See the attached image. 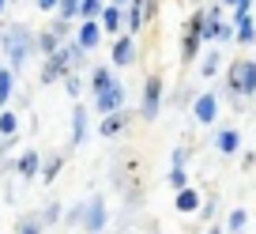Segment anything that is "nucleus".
Returning a JSON list of instances; mask_svg holds the SVG:
<instances>
[{"mask_svg": "<svg viewBox=\"0 0 256 234\" xmlns=\"http://www.w3.org/2000/svg\"><path fill=\"white\" fill-rule=\"evenodd\" d=\"M132 57H136V46H132V38H120L117 49H113V65H132Z\"/></svg>", "mask_w": 256, "mask_h": 234, "instance_id": "9d476101", "label": "nucleus"}, {"mask_svg": "<svg viewBox=\"0 0 256 234\" xmlns=\"http://www.w3.org/2000/svg\"><path fill=\"white\" fill-rule=\"evenodd\" d=\"M211 234H218V230H211Z\"/></svg>", "mask_w": 256, "mask_h": 234, "instance_id": "72a5a7b5", "label": "nucleus"}, {"mask_svg": "<svg viewBox=\"0 0 256 234\" xmlns=\"http://www.w3.org/2000/svg\"><path fill=\"white\" fill-rule=\"evenodd\" d=\"M98 38H102V27H98L94 19H83V27H80V42H76V46H80V49H94V46H98Z\"/></svg>", "mask_w": 256, "mask_h": 234, "instance_id": "6e6552de", "label": "nucleus"}, {"mask_svg": "<svg viewBox=\"0 0 256 234\" xmlns=\"http://www.w3.org/2000/svg\"><path fill=\"white\" fill-rule=\"evenodd\" d=\"M80 12H83V19H94L98 12H102V4H98V0H83V8H80Z\"/></svg>", "mask_w": 256, "mask_h": 234, "instance_id": "4be33fe9", "label": "nucleus"}, {"mask_svg": "<svg viewBox=\"0 0 256 234\" xmlns=\"http://www.w3.org/2000/svg\"><path fill=\"white\" fill-rule=\"evenodd\" d=\"M200 196L192 193V189H177V211H196Z\"/></svg>", "mask_w": 256, "mask_h": 234, "instance_id": "f8f14e48", "label": "nucleus"}, {"mask_svg": "<svg viewBox=\"0 0 256 234\" xmlns=\"http://www.w3.org/2000/svg\"><path fill=\"white\" fill-rule=\"evenodd\" d=\"M238 144H241V136H238L234 129H222V132H218V151H222V155H234V151H238Z\"/></svg>", "mask_w": 256, "mask_h": 234, "instance_id": "9b49d317", "label": "nucleus"}, {"mask_svg": "<svg viewBox=\"0 0 256 234\" xmlns=\"http://www.w3.org/2000/svg\"><path fill=\"white\" fill-rule=\"evenodd\" d=\"M56 8H60V16H64V19H72L76 12H80V0H56Z\"/></svg>", "mask_w": 256, "mask_h": 234, "instance_id": "aec40b11", "label": "nucleus"}, {"mask_svg": "<svg viewBox=\"0 0 256 234\" xmlns=\"http://www.w3.org/2000/svg\"><path fill=\"white\" fill-rule=\"evenodd\" d=\"M218 72V53H211L208 61H204V76H215Z\"/></svg>", "mask_w": 256, "mask_h": 234, "instance_id": "b1692460", "label": "nucleus"}, {"mask_svg": "<svg viewBox=\"0 0 256 234\" xmlns=\"http://www.w3.org/2000/svg\"><path fill=\"white\" fill-rule=\"evenodd\" d=\"M120 106H124V91H120L117 80H110L102 91H98V110L110 113V110H120Z\"/></svg>", "mask_w": 256, "mask_h": 234, "instance_id": "20e7f679", "label": "nucleus"}, {"mask_svg": "<svg viewBox=\"0 0 256 234\" xmlns=\"http://www.w3.org/2000/svg\"><path fill=\"white\" fill-rule=\"evenodd\" d=\"M110 83V68H94V91H102Z\"/></svg>", "mask_w": 256, "mask_h": 234, "instance_id": "5701e85b", "label": "nucleus"}, {"mask_svg": "<svg viewBox=\"0 0 256 234\" xmlns=\"http://www.w3.org/2000/svg\"><path fill=\"white\" fill-rule=\"evenodd\" d=\"M16 113H0V132H4V136H12V132H16Z\"/></svg>", "mask_w": 256, "mask_h": 234, "instance_id": "412c9836", "label": "nucleus"}, {"mask_svg": "<svg viewBox=\"0 0 256 234\" xmlns=\"http://www.w3.org/2000/svg\"><path fill=\"white\" fill-rule=\"evenodd\" d=\"M117 4H124V0H117Z\"/></svg>", "mask_w": 256, "mask_h": 234, "instance_id": "473e14b6", "label": "nucleus"}, {"mask_svg": "<svg viewBox=\"0 0 256 234\" xmlns=\"http://www.w3.org/2000/svg\"><path fill=\"white\" fill-rule=\"evenodd\" d=\"M72 136H76V144H83V136H87V117H83V110L72 113Z\"/></svg>", "mask_w": 256, "mask_h": 234, "instance_id": "2eb2a0df", "label": "nucleus"}, {"mask_svg": "<svg viewBox=\"0 0 256 234\" xmlns=\"http://www.w3.org/2000/svg\"><path fill=\"white\" fill-rule=\"evenodd\" d=\"M102 223H106V204H102V196H94V200L87 204V215H83V226H87L90 234H98V230H102Z\"/></svg>", "mask_w": 256, "mask_h": 234, "instance_id": "423d86ee", "label": "nucleus"}, {"mask_svg": "<svg viewBox=\"0 0 256 234\" xmlns=\"http://www.w3.org/2000/svg\"><path fill=\"white\" fill-rule=\"evenodd\" d=\"M184 181H188V178H184L181 162H174V170H170V185H174V189H184Z\"/></svg>", "mask_w": 256, "mask_h": 234, "instance_id": "6ab92c4d", "label": "nucleus"}, {"mask_svg": "<svg viewBox=\"0 0 256 234\" xmlns=\"http://www.w3.org/2000/svg\"><path fill=\"white\" fill-rule=\"evenodd\" d=\"M76 57H80V46L53 49L49 61H46V68H42V83H53V80H60V76H68V68L76 65Z\"/></svg>", "mask_w": 256, "mask_h": 234, "instance_id": "f257e3e1", "label": "nucleus"}, {"mask_svg": "<svg viewBox=\"0 0 256 234\" xmlns=\"http://www.w3.org/2000/svg\"><path fill=\"white\" fill-rule=\"evenodd\" d=\"M56 219H60V208H56V204H49V211L42 215V223H56Z\"/></svg>", "mask_w": 256, "mask_h": 234, "instance_id": "a878e982", "label": "nucleus"}, {"mask_svg": "<svg viewBox=\"0 0 256 234\" xmlns=\"http://www.w3.org/2000/svg\"><path fill=\"white\" fill-rule=\"evenodd\" d=\"M226 4H238V0H226Z\"/></svg>", "mask_w": 256, "mask_h": 234, "instance_id": "2f4dec72", "label": "nucleus"}, {"mask_svg": "<svg viewBox=\"0 0 256 234\" xmlns=\"http://www.w3.org/2000/svg\"><path fill=\"white\" fill-rule=\"evenodd\" d=\"M98 27H102V31H120V12L117 8H102V23H98Z\"/></svg>", "mask_w": 256, "mask_h": 234, "instance_id": "ddd939ff", "label": "nucleus"}, {"mask_svg": "<svg viewBox=\"0 0 256 234\" xmlns=\"http://www.w3.org/2000/svg\"><path fill=\"white\" fill-rule=\"evenodd\" d=\"M226 83H230L238 95H252L256 91V61H238V65H230Z\"/></svg>", "mask_w": 256, "mask_h": 234, "instance_id": "f03ea898", "label": "nucleus"}, {"mask_svg": "<svg viewBox=\"0 0 256 234\" xmlns=\"http://www.w3.org/2000/svg\"><path fill=\"white\" fill-rule=\"evenodd\" d=\"M158 102H162V80L158 76H151L144 87V117L151 121V117H158Z\"/></svg>", "mask_w": 256, "mask_h": 234, "instance_id": "39448f33", "label": "nucleus"}, {"mask_svg": "<svg viewBox=\"0 0 256 234\" xmlns=\"http://www.w3.org/2000/svg\"><path fill=\"white\" fill-rule=\"evenodd\" d=\"M4 46H8L12 65H23L26 57H30V34H26V27H12V31L4 34Z\"/></svg>", "mask_w": 256, "mask_h": 234, "instance_id": "7ed1b4c3", "label": "nucleus"}, {"mask_svg": "<svg viewBox=\"0 0 256 234\" xmlns=\"http://www.w3.org/2000/svg\"><path fill=\"white\" fill-rule=\"evenodd\" d=\"M128 121H132V113H128V110H110V113H106V121H102V136H113V132H120Z\"/></svg>", "mask_w": 256, "mask_h": 234, "instance_id": "0eeeda50", "label": "nucleus"}, {"mask_svg": "<svg viewBox=\"0 0 256 234\" xmlns=\"http://www.w3.org/2000/svg\"><path fill=\"white\" fill-rule=\"evenodd\" d=\"M241 226H245V211H234L230 215V230H241Z\"/></svg>", "mask_w": 256, "mask_h": 234, "instance_id": "bb28decb", "label": "nucleus"}, {"mask_svg": "<svg viewBox=\"0 0 256 234\" xmlns=\"http://www.w3.org/2000/svg\"><path fill=\"white\" fill-rule=\"evenodd\" d=\"M215 110H218L215 95H200V98H196V117H200L204 125H208V121H215Z\"/></svg>", "mask_w": 256, "mask_h": 234, "instance_id": "1a4fd4ad", "label": "nucleus"}, {"mask_svg": "<svg viewBox=\"0 0 256 234\" xmlns=\"http://www.w3.org/2000/svg\"><path fill=\"white\" fill-rule=\"evenodd\" d=\"M0 12H4V0H0Z\"/></svg>", "mask_w": 256, "mask_h": 234, "instance_id": "7c9ffc66", "label": "nucleus"}, {"mask_svg": "<svg viewBox=\"0 0 256 234\" xmlns=\"http://www.w3.org/2000/svg\"><path fill=\"white\" fill-rule=\"evenodd\" d=\"M38 46L46 49V53H53V49H56V34H42V38H38Z\"/></svg>", "mask_w": 256, "mask_h": 234, "instance_id": "393cba45", "label": "nucleus"}, {"mask_svg": "<svg viewBox=\"0 0 256 234\" xmlns=\"http://www.w3.org/2000/svg\"><path fill=\"white\" fill-rule=\"evenodd\" d=\"M38 8H42V12H49V8H56V0H38Z\"/></svg>", "mask_w": 256, "mask_h": 234, "instance_id": "c756f323", "label": "nucleus"}, {"mask_svg": "<svg viewBox=\"0 0 256 234\" xmlns=\"http://www.w3.org/2000/svg\"><path fill=\"white\" fill-rule=\"evenodd\" d=\"M16 234H42V219H19V226H16Z\"/></svg>", "mask_w": 256, "mask_h": 234, "instance_id": "dca6fc26", "label": "nucleus"}, {"mask_svg": "<svg viewBox=\"0 0 256 234\" xmlns=\"http://www.w3.org/2000/svg\"><path fill=\"white\" fill-rule=\"evenodd\" d=\"M19 174H23V178H34V174H38V151H26L23 159H19Z\"/></svg>", "mask_w": 256, "mask_h": 234, "instance_id": "4468645a", "label": "nucleus"}, {"mask_svg": "<svg viewBox=\"0 0 256 234\" xmlns=\"http://www.w3.org/2000/svg\"><path fill=\"white\" fill-rule=\"evenodd\" d=\"M80 87H83V83L76 80V76H68V95H80Z\"/></svg>", "mask_w": 256, "mask_h": 234, "instance_id": "cd10ccee", "label": "nucleus"}, {"mask_svg": "<svg viewBox=\"0 0 256 234\" xmlns=\"http://www.w3.org/2000/svg\"><path fill=\"white\" fill-rule=\"evenodd\" d=\"M56 170H60V159H53V162H46V178H53Z\"/></svg>", "mask_w": 256, "mask_h": 234, "instance_id": "c85d7f7f", "label": "nucleus"}, {"mask_svg": "<svg viewBox=\"0 0 256 234\" xmlns=\"http://www.w3.org/2000/svg\"><path fill=\"white\" fill-rule=\"evenodd\" d=\"M144 27V8H140V0L132 4V12H128V31H140Z\"/></svg>", "mask_w": 256, "mask_h": 234, "instance_id": "a211bd4d", "label": "nucleus"}, {"mask_svg": "<svg viewBox=\"0 0 256 234\" xmlns=\"http://www.w3.org/2000/svg\"><path fill=\"white\" fill-rule=\"evenodd\" d=\"M12 98V72L8 68H0V106Z\"/></svg>", "mask_w": 256, "mask_h": 234, "instance_id": "f3484780", "label": "nucleus"}]
</instances>
